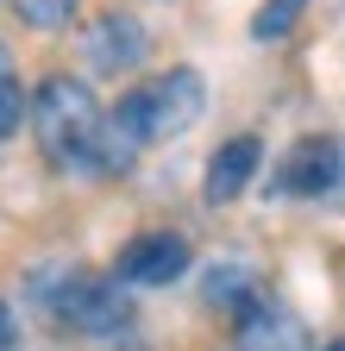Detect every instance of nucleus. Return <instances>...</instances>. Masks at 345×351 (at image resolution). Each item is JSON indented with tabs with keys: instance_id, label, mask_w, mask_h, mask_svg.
<instances>
[{
	"instance_id": "obj_8",
	"label": "nucleus",
	"mask_w": 345,
	"mask_h": 351,
	"mask_svg": "<svg viewBox=\"0 0 345 351\" xmlns=\"http://www.w3.org/2000/svg\"><path fill=\"white\" fill-rule=\"evenodd\" d=\"M257 163H264V145H257L251 132H239V138H226L220 151L207 157V182H201V195H207L213 207H226V201H239V195L251 189V176H257Z\"/></svg>"
},
{
	"instance_id": "obj_2",
	"label": "nucleus",
	"mask_w": 345,
	"mask_h": 351,
	"mask_svg": "<svg viewBox=\"0 0 345 351\" xmlns=\"http://www.w3.org/2000/svg\"><path fill=\"white\" fill-rule=\"evenodd\" d=\"M32 132L45 157L69 176H101V145H107V113L82 75H45L32 95Z\"/></svg>"
},
{
	"instance_id": "obj_3",
	"label": "nucleus",
	"mask_w": 345,
	"mask_h": 351,
	"mask_svg": "<svg viewBox=\"0 0 345 351\" xmlns=\"http://www.w3.org/2000/svg\"><path fill=\"white\" fill-rule=\"evenodd\" d=\"M51 314L63 332L75 339H126L132 326V301H126V282H101V276H69L51 295Z\"/></svg>"
},
{
	"instance_id": "obj_12",
	"label": "nucleus",
	"mask_w": 345,
	"mask_h": 351,
	"mask_svg": "<svg viewBox=\"0 0 345 351\" xmlns=\"http://www.w3.org/2000/svg\"><path fill=\"white\" fill-rule=\"evenodd\" d=\"M25 113H32V101H25L19 75H7V69H0V145H7L13 132L25 125Z\"/></svg>"
},
{
	"instance_id": "obj_5",
	"label": "nucleus",
	"mask_w": 345,
	"mask_h": 351,
	"mask_svg": "<svg viewBox=\"0 0 345 351\" xmlns=\"http://www.w3.org/2000/svg\"><path fill=\"white\" fill-rule=\"evenodd\" d=\"M339 176H345V145L339 138H301L276 169V195H333Z\"/></svg>"
},
{
	"instance_id": "obj_6",
	"label": "nucleus",
	"mask_w": 345,
	"mask_h": 351,
	"mask_svg": "<svg viewBox=\"0 0 345 351\" xmlns=\"http://www.w3.org/2000/svg\"><path fill=\"white\" fill-rule=\"evenodd\" d=\"M145 57H151V32L132 13H101L88 25V63L101 75H132Z\"/></svg>"
},
{
	"instance_id": "obj_14",
	"label": "nucleus",
	"mask_w": 345,
	"mask_h": 351,
	"mask_svg": "<svg viewBox=\"0 0 345 351\" xmlns=\"http://www.w3.org/2000/svg\"><path fill=\"white\" fill-rule=\"evenodd\" d=\"M326 351H345V339H339V345H326Z\"/></svg>"
},
{
	"instance_id": "obj_1",
	"label": "nucleus",
	"mask_w": 345,
	"mask_h": 351,
	"mask_svg": "<svg viewBox=\"0 0 345 351\" xmlns=\"http://www.w3.org/2000/svg\"><path fill=\"white\" fill-rule=\"evenodd\" d=\"M201 113H207V82H201V69H189V63L163 69V75H151V82H139V88H126L119 107L107 113L101 176L132 169L157 138H176V132H189Z\"/></svg>"
},
{
	"instance_id": "obj_10",
	"label": "nucleus",
	"mask_w": 345,
	"mask_h": 351,
	"mask_svg": "<svg viewBox=\"0 0 345 351\" xmlns=\"http://www.w3.org/2000/svg\"><path fill=\"white\" fill-rule=\"evenodd\" d=\"M301 13H308V0H264V7H257V19H251V38H257V44H276V38L295 32Z\"/></svg>"
},
{
	"instance_id": "obj_13",
	"label": "nucleus",
	"mask_w": 345,
	"mask_h": 351,
	"mask_svg": "<svg viewBox=\"0 0 345 351\" xmlns=\"http://www.w3.org/2000/svg\"><path fill=\"white\" fill-rule=\"evenodd\" d=\"M13 345V314H7V301H0V351Z\"/></svg>"
},
{
	"instance_id": "obj_9",
	"label": "nucleus",
	"mask_w": 345,
	"mask_h": 351,
	"mask_svg": "<svg viewBox=\"0 0 345 351\" xmlns=\"http://www.w3.org/2000/svg\"><path fill=\"white\" fill-rule=\"evenodd\" d=\"M207 301H213V307H226L233 320L245 314L251 301H264V295H257L251 263H213V270H207Z\"/></svg>"
},
{
	"instance_id": "obj_4",
	"label": "nucleus",
	"mask_w": 345,
	"mask_h": 351,
	"mask_svg": "<svg viewBox=\"0 0 345 351\" xmlns=\"http://www.w3.org/2000/svg\"><path fill=\"white\" fill-rule=\"evenodd\" d=\"M113 276L126 289H163V282H176V276H189V239L182 232H139V239H126L119 257H113Z\"/></svg>"
},
{
	"instance_id": "obj_11",
	"label": "nucleus",
	"mask_w": 345,
	"mask_h": 351,
	"mask_svg": "<svg viewBox=\"0 0 345 351\" xmlns=\"http://www.w3.org/2000/svg\"><path fill=\"white\" fill-rule=\"evenodd\" d=\"M13 13L32 25V32H63L75 19V0H13Z\"/></svg>"
},
{
	"instance_id": "obj_7",
	"label": "nucleus",
	"mask_w": 345,
	"mask_h": 351,
	"mask_svg": "<svg viewBox=\"0 0 345 351\" xmlns=\"http://www.w3.org/2000/svg\"><path fill=\"white\" fill-rule=\"evenodd\" d=\"M233 351H308V326L276 301H251L233 320Z\"/></svg>"
}]
</instances>
